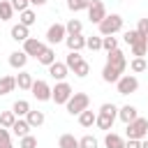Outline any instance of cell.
I'll return each mask as SVG.
<instances>
[{"label":"cell","mask_w":148,"mask_h":148,"mask_svg":"<svg viewBox=\"0 0 148 148\" xmlns=\"http://www.w3.org/2000/svg\"><path fill=\"white\" fill-rule=\"evenodd\" d=\"M14 88H16V76H0V97L2 95H9V92H14Z\"/></svg>","instance_id":"23"},{"label":"cell","mask_w":148,"mask_h":148,"mask_svg":"<svg viewBox=\"0 0 148 148\" xmlns=\"http://www.w3.org/2000/svg\"><path fill=\"white\" fill-rule=\"evenodd\" d=\"M58 148H81V146H79V139L74 134H60Z\"/></svg>","instance_id":"26"},{"label":"cell","mask_w":148,"mask_h":148,"mask_svg":"<svg viewBox=\"0 0 148 148\" xmlns=\"http://www.w3.org/2000/svg\"><path fill=\"white\" fill-rule=\"evenodd\" d=\"M141 148H148V136H146V139L141 141Z\"/></svg>","instance_id":"46"},{"label":"cell","mask_w":148,"mask_h":148,"mask_svg":"<svg viewBox=\"0 0 148 148\" xmlns=\"http://www.w3.org/2000/svg\"><path fill=\"white\" fill-rule=\"evenodd\" d=\"M116 88H118V95H132L139 90V79L134 74H123L116 81Z\"/></svg>","instance_id":"5"},{"label":"cell","mask_w":148,"mask_h":148,"mask_svg":"<svg viewBox=\"0 0 148 148\" xmlns=\"http://www.w3.org/2000/svg\"><path fill=\"white\" fill-rule=\"evenodd\" d=\"M12 111H14L18 118H25L28 111H30V102H25V99H16V102L12 104Z\"/></svg>","instance_id":"27"},{"label":"cell","mask_w":148,"mask_h":148,"mask_svg":"<svg viewBox=\"0 0 148 148\" xmlns=\"http://www.w3.org/2000/svg\"><path fill=\"white\" fill-rule=\"evenodd\" d=\"M81 58H83V56H81V51H69V53H67V58H65V65L72 69V67H74Z\"/></svg>","instance_id":"39"},{"label":"cell","mask_w":148,"mask_h":148,"mask_svg":"<svg viewBox=\"0 0 148 148\" xmlns=\"http://www.w3.org/2000/svg\"><path fill=\"white\" fill-rule=\"evenodd\" d=\"M28 53L21 49V51H12L9 53V67H14V69H23L25 65H28Z\"/></svg>","instance_id":"12"},{"label":"cell","mask_w":148,"mask_h":148,"mask_svg":"<svg viewBox=\"0 0 148 148\" xmlns=\"http://www.w3.org/2000/svg\"><path fill=\"white\" fill-rule=\"evenodd\" d=\"M95 120H97V113L90 111V109H86V111L79 113V125H81V127H92Z\"/></svg>","instance_id":"25"},{"label":"cell","mask_w":148,"mask_h":148,"mask_svg":"<svg viewBox=\"0 0 148 148\" xmlns=\"http://www.w3.org/2000/svg\"><path fill=\"white\" fill-rule=\"evenodd\" d=\"M65 37H67V28L62 23H51L49 25V30H46V44L56 46V44L65 42Z\"/></svg>","instance_id":"6"},{"label":"cell","mask_w":148,"mask_h":148,"mask_svg":"<svg viewBox=\"0 0 148 148\" xmlns=\"http://www.w3.org/2000/svg\"><path fill=\"white\" fill-rule=\"evenodd\" d=\"M106 62H109L111 67H116L120 74H125V69H127V58H125V53H123L120 49H113V51H109V56H106Z\"/></svg>","instance_id":"8"},{"label":"cell","mask_w":148,"mask_h":148,"mask_svg":"<svg viewBox=\"0 0 148 148\" xmlns=\"http://www.w3.org/2000/svg\"><path fill=\"white\" fill-rule=\"evenodd\" d=\"M18 148H37V136H32V134H25V136H21V141H18Z\"/></svg>","instance_id":"36"},{"label":"cell","mask_w":148,"mask_h":148,"mask_svg":"<svg viewBox=\"0 0 148 148\" xmlns=\"http://www.w3.org/2000/svg\"><path fill=\"white\" fill-rule=\"evenodd\" d=\"M72 72H74L79 79H86V76L90 74V65H88V60H83V58H81V60H79V62L72 67Z\"/></svg>","instance_id":"29"},{"label":"cell","mask_w":148,"mask_h":148,"mask_svg":"<svg viewBox=\"0 0 148 148\" xmlns=\"http://www.w3.org/2000/svg\"><path fill=\"white\" fill-rule=\"evenodd\" d=\"M25 120L30 123V127H42L44 125V120H46V116H44V111H28V116H25Z\"/></svg>","instance_id":"24"},{"label":"cell","mask_w":148,"mask_h":148,"mask_svg":"<svg viewBox=\"0 0 148 148\" xmlns=\"http://www.w3.org/2000/svg\"><path fill=\"white\" fill-rule=\"evenodd\" d=\"M35 21H37V14H35L30 7H28V9H23V12H18V23H23V25H28V28H30Z\"/></svg>","instance_id":"28"},{"label":"cell","mask_w":148,"mask_h":148,"mask_svg":"<svg viewBox=\"0 0 148 148\" xmlns=\"http://www.w3.org/2000/svg\"><path fill=\"white\" fill-rule=\"evenodd\" d=\"M9 2H12L14 12H23V9H28V7H30V0H9Z\"/></svg>","instance_id":"42"},{"label":"cell","mask_w":148,"mask_h":148,"mask_svg":"<svg viewBox=\"0 0 148 148\" xmlns=\"http://www.w3.org/2000/svg\"><path fill=\"white\" fill-rule=\"evenodd\" d=\"M136 30H139V35L148 37V18H139V23H136Z\"/></svg>","instance_id":"43"},{"label":"cell","mask_w":148,"mask_h":148,"mask_svg":"<svg viewBox=\"0 0 148 148\" xmlns=\"http://www.w3.org/2000/svg\"><path fill=\"white\" fill-rule=\"evenodd\" d=\"M86 12H88L90 23H99V21L106 16V5H104L102 0H92V2H90V7H88Z\"/></svg>","instance_id":"9"},{"label":"cell","mask_w":148,"mask_h":148,"mask_svg":"<svg viewBox=\"0 0 148 148\" xmlns=\"http://www.w3.org/2000/svg\"><path fill=\"white\" fill-rule=\"evenodd\" d=\"M44 46H46V44H44L42 39H37V37H28V39L23 42V51H25L30 58H37V56L42 53Z\"/></svg>","instance_id":"10"},{"label":"cell","mask_w":148,"mask_h":148,"mask_svg":"<svg viewBox=\"0 0 148 148\" xmlns=\"http://www.w3.org/2000/svg\"><path fill=\"white\" fill-rule=\"evenodd\" d=\"M130 49H132V56H134V58H143V56H146V51H148V37L139 35V39H136Z\"/></svg>","instance_id":"17"},{"label":"cell","mask_w":148,"mask_h":148,"mask_svg":"<svg viewBox=\"0 0 148 148\" xmlns=\"http://www.w3.org/2000/svg\"><path fill=\"white\" fill-rule=\"evenodd\" d=\"M67 113L69 116H79L81 111H86V109H90V97H88V92H74L69 99H67Z\"/></svg>","instance_id":"2"},{"label":"cell","mask_w":148,"mask_h":148,"mask_svg":"<svg viewBox=\"0 0 148 148\" xmlns=\"http://www.w3.org/2000/svg\"><path fill=\"white\" fill-rule=\"evenodd\" d=\"M9 35H12V39H14V42H25V39L30 37V28H28V25H23V23H16V25H12Z\"/></svg>","instance_id":"15"},{"label":"cell","mask_w":148,"mask_h":148,"mask_svg":"<svg viewBox=\"0 0 148 148\" xmlns=\"http://www.w3.org/2000/svg\"><path fill=\"white\" fill-rule=\"evenodd\" d=\"M86 46H88L90 51H99V49H102V37H97V35L86 37Z\"/></svg>","instance_id":"38"},{"label":"cell","mask_w":148,"mask_h":148,"mask_svg":"<svg viewBox=\"0 0 148 148\" xmlns=\"http://www.w3.org/2000/svg\"><path fill=\"white\" fill-rule=\"evenodd\" d=\"M79 146H81V148H97V139H95L92 134H86V136L79 139Z\"/></svg>","instance_id":"40"},{"label":"cell","mask_w":148,"mask_h":148,"mask_svg":"<svg viewBox=\"0 0 148 148\" xmlns=\"http://www.w3.org/2000/svg\"><path fill=\"white\" fill-rule=\"evenodd\" d=\"M130 69H132L134 74H141V72H146V69H148V65H146V60H143V58H134V60L130 62Z\"/></svg>","instance_id":"34"},{"label":"cell","mask_w":148,"mask_h":148,"mask_svg":"<svg viewBox=\"0 0 148 148\" xmlns=\"http://www.w3.org/2000/svg\"><path fill=\"white\" fill-rule=\"evenodd\" d=\"M16 118H18V116H16L14 111H2V113H0V127L12 130V125L16 123Z\"/></svg>","instance_id":"30"},{"label":"cell","mask_w":148,"mask_h":148,"mask_svg":"<svg viewBox=\"0 0 148 148\" xmlns=\"http://www.w3.org/2000/svg\"><path fill=\"white\" fill-rule=\"evenodd\" d=\"M30 92H32V97H35L37 102H49V99H51V86H49L46 81H42V79H35Z\"/></svg>","instance_id":"7"},{"label":"cell","mask_w":148,"mask_h":148,"mask_svg":"<svg viewBox=\"0 0 148 148\" xmlns=\"http://www.w3.org/2000/svg\"><path fill=\"white\" fill-rule=\"evenodd\" d=\"M102 49L109 53V51H113V49H118V39L113 37V35H109V37H102Z\"/></svg>","instance_id":"35"},{"label":"cell","mask_w":148,"mask_h":148,"mask_svg":"<svg viewBox=\"0 0 148 148\" xmlns=\"http://www.w3.org/2000/svg\"><path fill=\"white\" fill-rule=\"evenodd\" d=\"M97 28H99V35H102V37L116 35V32L123 30V16H120V14H106V16L97 23Z\"/></svg>","instance_id":"1"},{"label":"cell","mask_w":148,"mask_h":148,"mask_svg":"<svg viewBox=\"0 0 148 148\" xmlns=\"http://www.w3.org/2000/svg\"><path fill=\"white\" fill-rule=\"evenodd\" d=\"M118 118L127 125V123H132V120H136V118H139V111H136V106L125 104V106H120V109H118Z\"/></svg>","instance_id":"14"},{"label":"cell","mask_w":148,"mask_h":148,"mask_svg":"<svg viewBox=\"0 0 148 148\" xmlns=\"http://www.w3.org/2000/svg\"><path fill=\"white\" fill-rule=\"evenodd\" d=\"M125 134H127V139H139V141H143V139L148 136V120L139 116L136 120L127 123V130H125Z\"/></svg>","instance_id":"3"},{"label":"cell","mask_w":148,"mask_h":148,"mask_svg":"<svg viewBox=\"0 0 148 148\" xmlns=\"http://www.w3.org/2000/svg\"><path fill=\"white\" fill-rule=\"evenodd\" d=\"M90 2H92V0H67V9L76 14V12L88 9V7H90Z\"/></svg>","instance_id":"31"},{"label":"cell","mask_w":148,"mask_h":148,"mask_svg":"<svg viewBox=\"0 0 148 148\" xmlns=\"http://www.w3.org/2000/svg\"><path fill=\"white\" fill-rule=\"evenodd\" d=\"M12 14H14L12 2H9V0H2V2H0V21H9Z\"/></svg>","instance_id":"33"},{"label":"cell","mask_w":148,"mask_h":148,"mask_svg":"<svg viewBox=\"0 0 148 148\" xmlns=\"http://www.w3.org/2000/svg\"><path fill=\"white\" fill-rule=\"evenodd\" d=\"M65 28H67V35H81V32H83V23H81L79 18H69V21L65 23Z\"/></svg>","instance_id":"32"},{"label":"cell","mask_w":148,"mask_h":148,"mask_svg":"<svg viewBox=\"0 0 148 148\" xmlns=\"http://www.w3.org/2000/svg\"><path fill=\"white\" fill-rule=\"evenodd\" d=\"M116 118H118V113H106V111H97V120H95V125H97L99 130L109 132V130L113 127Z\"/></svg>","instance_id":"11"},{"label":"cell","mask_w":148,"mask_h":148,"mask_svg":"<svg viewBox=\"0 0 148 148\" xmlns=\"http://www.w3.org/2000/svg\"><path fill=\"white\" fill-rule=\"evenodd\" d=\"M104 148H125V139L116 132H106L104 136Z\"/></svg>","instance_id":"20"},{"label":"cell","mask_w":148,"mask_h":148,"mask_svg":"<svg viewBox=\"0 0 148 148\" xmlns=\"http://www.w3.org/2000/svg\"><path fill=\"white\" fill-rule=\"evenodd\" d=\"M30 130H32V127H30V123H28L25 118H16V123L12 125V134H16L18 139L25 136V134H30Z\"/></svg>","instance_id":"19"},{"label":"cell","mask_w":148,"mask_h":148,"mask_svg":"<svg viewBox=\"0 0 148 148\" xmlns=\"http://www.w3.org/2000/svg\"><path fill=\"white\" fill-rule=\"evenodd\" d=\"M120 76H123V74H120L116 67H111L109 62L104 65V69H102V81H104V83H116Z\"/></svg>","instance_id":"22"},{"label":"cell","mask_w":148,"mask_h":148,"mask_svg":"<svg viewBox=\"0 0 148 148\" xmlns=\"http://www.w3.org/2000/svg\"><path fill=\"white\" fill-rule=\"evenodd\" d=\"M65 44L69 51H81V49H86V37H83V32L81 35H67Z\"/></svg>","instance_id":"16"},{"label":"cell","mask_w":148,"mask_h":148,"mask_svg":"<svg viewBox=\"0 0 148 148\" xmlns=\"http://www.w3.org/2000/svg\"><path fill=\"white\" fill-rule=\"evenodd\" d=\"M123 39H125V44H130V46H132V44L139 39V30H136V28H134V30H127V32L123 35Z\"/></svg>","instance_id":"41"},{"label":"cell","mask_w":148,"mask_h":148,"mask_svg":"<svg viewBox=\"0 0 148 148\" xmlns=\"http://www.w3.org/2000/svg\"><path fill=\"white\" fill-rule=\"evenodd\" d=\"M32 83H35L32 74H30V72H25V69H18V74H16V86H18L21 90H30V88H32Z\"/></svg>","instance_id":"18"},{"label":"cell","mask_w":148,"mask_h":148,"mask_svg":"<svg viewBox=\"0 0 148 148\" xmlns=\"http://www.w3.org/2000/svg\"><path fill=\"white\" fill-rule=\"evenodd\" d=\"M67 72H69V67L65 65V62H53V65H49V74H51V79H56V81H65V76H67Z\"/></svg>","instance_id":"13"},{"label":"cell","mask_w":148,"mask_h":148,"mask_svg":"<svg viewBox=\"0 0 148 148\" xmlns=\"http://www.w3.org/2000/svg\"><path fill=\"white\" fill-rule=\"evenodd\" d=\"M125 148H141V141L139 139H127L125 141Z\"/></svg>","instance_id":"44"},{"label":"cell","mask_w":148,"mask_h":148,"mask_svg":"<svg viewBox=\"0 0 148 148\" xmlns=\"http://www.w3.org/2000/svg\"><path fill=\"white\" fill-rule=\"evenodd\" d=\"M0 148H14L12 146V136L7 127H0Z\"/></svg>","instance_id":"37"},{"label":"cell","mask_w":148,"mask_h":148,"mask_svg":"<svg viewBox=\"0 0 148 148\" xmlns=\"http://www.w3.org/2000/svg\"><path fill=\"white\" fill-rule=\"evenodd\" d=\"M37 60H39L42 65H46V67H49V65H53V62H56V51H53V46H51V44H46V46L42 49V53L37 56Z\"/></svg>","instance_id":"21"},{"label":"cell","mask_w":148,"mask_h":148,"mask_svg":"<svg viewBox=\"0 0 148 148\" xmlns=\"http://www.w3.org/2000/svg\"><path fill=\"white\" fill-rule=\"evenodd\" d=\"M30 5H35V7H42V5H46V0H30Z\"/></svg>","instance_id":"45"},{"label":"cell","mask_w":148,"mask_h":148,"mask_svg":"<svg viewBox=\"0 0 148 148\" xmlns=\"http://www.w3.org/2000/svg\"><path fill=\"white\" fill-rule=\"evenodd\" d=\"M0 2H2V0H0Z\"/></svg>","instance_id":"47"},{"label":"cell","mask_w":148,"mask_h":148,"mask_svg":"<svg viewBox=\"0 0 148 148\" xmlns=\"http://www.w3.org/2000/svg\"><path fill=\"white\" fill-rule=\"evenodd\" d=\"M72 95H74V90H72V86L67 81H56V86L51 88V99L56 104H67V99Z\"/></svg>","instance_id":"4"}]
</instances>
